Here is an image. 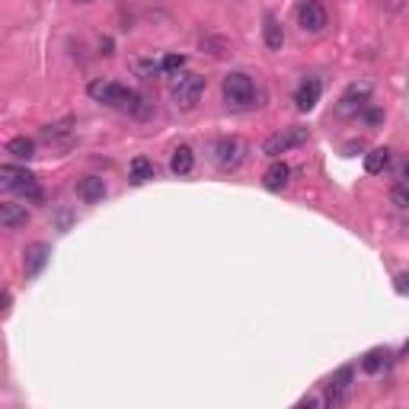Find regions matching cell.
<instances>
[{"label":"cell","mask_w":409,"mask_h":409,"mask_svg":"<svg viewBox=\"0 0 409 409\" xmlns=\"http://www.w3.org/2000/svg\"><path fill=\"white\" fill-rule=\"evenodd\" d=\"M201 93H205V77H199V74H180L173 80V87H170V96H173V103L180 106L182 112L195 109Z\"/></svg>","instance_id":"5b68a950"},{"label":"cell","mask_w":409,"mask_h":409,"mask_svg":"<svg viewBox=\"0 0 409 409\" xmlns=\"http://www.w3.org/2000/svg\"><path fill=\"white\" fill-rule=\"evenodd\" d=\"M304 141H307V128H301V125L282 128V132H275V134H269V138H265L263 153H265V157H272V160H278L282 153H288L291 147H301Z\"/></svg>","instance_id":"8992f818"},{"label":"cell","mask_w":409,"mask_h":409,"mask_svg":"<svg viewBox=\"0 0 409 409\" xmlns=\"http://www.w3.org/2000/svg\"><path fill=\"white\" fill-rule=\"evenodd\" d=\"M74 128H77V122L70 115L58 118V122H51V125L42 128V141H49V144H64V141L74 138Z\"/></svg>","instance_id":"5bb4252c"},{"label":"cell","mask_w":409,"mask_h":409,"mask_svg":"<svg viewBox=\"0 0 409 409\" xmlns=\"http://www.w3.org/2000/svg\"><path fill=\"white\" fill-rule=\"evenodd\" d=\"M320 93H323V84H320L317 77H307L304 84L298 87V93H294V103H298L301 112H310L320 103Z\"/></svg>","instance_id":"7c38bea8"},{"label":"cell","mask_w":409,"mask_h":409,"mask_svg":"<svg viewBox=\"0 0 409 409\" xmlns=\"http://www.w3.org/2000/svg\"><path fill=\"white\" fill-rule=\"evenodd\" d=\"M195 167V153L189 144H180L173 151V157H170V170H173V176H189Z\"/></svg>","instance_id":"2e32d148"},{"label":"cell","mask_w":409,"mask_h":409,"mask_svg":"<svg viewBox=\"0 0 409 409\" xmlns=\"http://www.w3.org/2000/svg\"><path fill=\"white\" fill-rule=\"evenodd\" d=\"M186 68V55H163V70H182Z\"/></svg>","instance_id":"cb8c5ba5"},{"label":"cell","mask_w":409,"mask_h":409,"mask_svg":"<svg viewBox=\"0 0 409 409\" xmlns=\"http://www.w3.org/2000/svg\"><path fill=\"white\" fill-rule=\"evenodd\" d=\"M367 93H371V87H352V90L342 96L339 112H342V115H355V112H361V109H365V103H367Z\"/></svg>","instance_id":"e0dca14e"},{"label":"cell","mask_w":409,"mask_h":409,"mask_svg":"<svg viewBox=\"0 0 409 409\" xmlns=\"http://www.w3.org/2000/svg\"><path fill=\"white\" fill-rule=\"evenodd\" d=\"M400 180L409 182V160H403V163H400Z\"/></svg>","instance_id":"4316f807"},{"label":"cell","mask_w":409,"mask_h":409,"mask_svg":"<svg viewBox=\"0 0 409 409\" xmlns=\"http://www.w3.org/2000/svg\"><path fill=\"white\" fill-rule=\"evenodd\" d=\"M390 201H394L396 208H409V182H396L390 189Z\"/></svg>","instance_id":"7402d4cb"},{"label":"cell","mask_w":409,"mask_h":409,"mask_svg":"<svg viewBox=\"0 0 409 409\" xmlns=\"http://www.w3.org/2000/svg\"><path fill=\"white\" fill-rule=\"evenodd\" d=\"M387 167H390V151H387V147H375V151H367V153H365V170H367L371 176L384 173Z\"/></svg>","instance_id":"ffe728a7"},{"label":"cell","mask_w":409,"mask_h":409,"mask_svg":"<svg viewBox=\"0 0 409 409\" xmlns=\"http://www.w3.org/2000/svg\"><path fill=\"white\" fill-rule=\"evenodd\" d=\"M263 39H265V45H269L272 51H282V45H284V29H282V23L275 20V16H265V23H263Z\"/></svg>","instance_id":"d6986e66"},{"label":"cell","mask_w":409,"mask_h":409,"mask_svg":"<svg viewBox=\"0 0 409 409\" xmlns=\"http://www.w3.org/2000/svg\"><path fill=\"white\" fill-rule=\"evenodd\" d=\"M394 367V352L390 348H371V352L361 358V371L365 375H384Z\"/></svg>","instance_id":"30bf717a"},{"label":"cell","mask_w":409,"mask_h":409,"mask_svg":"<svg viewBox=\"0 0 409 409\" xmlns=\"http://www.w3.org/2000/svg\"><path fill=\"white\" fill-rule=\"evenodd\" d=\"M74 192H77V199H80V201L93 205V201H103L106 199V182L99 180V176H84V180H77Z\"/></svg>","instance_id":"4fadbf2b"},{"label":"cell","mask_w":409,"mask_h":409,"mask_svg":"<svg viewBox=\"0 0 409 409\" xmlns=\"http://www.w3.org/2000/svg\"><path fill=\"white\" fill-rule=\"evenodd\" d=\"M365 122H367V125H381V122H384V112L371 106V109H365Z\"/></svg>","instance_id":"d4e9b609"},{"label":"cell","mask_w":409,"mask_h":409,"mask_svg":"<svg viewBox=\"0 0 409 409\" xmlns=\"http://www.w3.org/2000/svg\"><path fill=\"white\" fill-rule=\"evenodd\" d=\"M396 291H400V294H409V272L396 275Z\"/></svg>","instance_id":"484cf974"},{"label":"cell","mask_w":409,"mask_h":409,"mask_svg":"<svg viewBox=\"0 0 409 409\" xmlns=\"http://www.w3.org/2000/svg\"><path fill=\"white\" fill-rule=\"evenodd\" d=\"M221 93H224L227 109H250L253 99H256V84H253L250 74H243V70H230V74L224 77Z\"/></svg>","instance_id":"7a4b0ae2"},{"label":"cell","mask_w":409,"mask_h":409,"mask_svg":"<svg viewBox=\"0 0 409 409\" xmlns=\"http://www.w3.org/2000/svg\"><path fill=\"white\" fill-rule=\"evenodd\" d=\"M211 160L218 163V170H224V173H234V170H240L243 160H246V141L237 138V134L218 138L215 144H211Z\"/></svg>","instance_id":"277c9868"},{"label":"cell","mask_w":409,"mask_h":409,"mask_svg":"<svg viewBox=\"0 0 409 409\" xmlns=\"http://www.w3.org/2000/svg\"><path fill=\"white\" fill-rule=\"evenodd\" d=\"M51 250L49 243H32V246H26V253H23V269H26L29 278H35L39 272L45 269V263H49Z\"/></svg>","instance_id":"9c48e42d"},{"label":"cell","mask_w":409,"mask_h":409,"mask_svg":"<svg viewBox=\"0 0 409 409\" xmlns=\"http://www.w3.org/2000/svg\"><path fill=\"white\" fill-rule=\"evenodd\" d=\"M0 186L7 189V192L23 195L26 201H42V186L35 180V173H29L23 167H10V163L0 167Z\"/></svg>","instance_id":"3957f363"},{"label":"cell","mask_w":409,"mask_h":409,"mask_svg":"<svg viewBox=\"0 0 409 409\" xmlns=\"http://www.w3.org/2000/svg\"><path fill=\"white\" fill-rule=\"evenodd\" d=\"M7 153H13L16 160L35 157V141L26 138V134H20V138H10V141H7Z\"/></svg>","instance_id":"44dd1931"},{"label":"cell","mask_w":409,"mask_h":409,"mask_svg":"<svg viewBox=\"0 0 409 409\" xmlns=\"http://www.w3.org/2000/svg\"><path fill=\"white\" fill-rule=\"evenodd\" d=\"M298 23H301L304 32L317 35V32H323V29H326L329 16H326V7L320 4V0H304V4L298 7Z\"/></svg>","instance_id":"ba28073f"},{"label":"cell","mask_w":409,"mask_h":409,"mask_svg":"<svg viewBox=\"0 0 409 409\" xmlns=\"http://www.w3.org/2000/svg\"><path fill=\"white\" fill-rule=\"evenodd\" d=\"M77 4H90V0H77Z\"/></svg>","instance_id":"83f0119b"},{"label":"cell","mask_w":409,"mask_h":409,"mask_svg":"<svg viewBox=\"0 0 409 409\" xmlns=\"http://www.w3.org/2000/svg\"><path fill=\"white\" fill-rule=\"evenodd\" d=\"M153 173H157V167H153V160H147V157H134L132 163H128V180H132L134 186H144L147 180H153Z\"/></svg>","instance_id":"ac0fdd59"},{"label":"cell","mask_w":409,"mask_h":409,"mask_svg":"<svg viewBox=\"0 0 409 409\" xmlns=\"http://www.w3.org/2000/svg\"><path fill=\"white\" fill-rule=\"evenodd\" d=\"M29 224V211L26 205H16V201H4L0 205V227L4 230H16Z\"/></svg>","instance_id":"8fae6325"},{"label":"cell","mask_w":409,"mask_h":409,"mask_svg":"<svg viewBox=\"0 0 409 409\" xmlns=\"http://www.w3.org/2000/svg\"><path fill=\"white\" fill-rule=\"evenodd\" d=\"M352 377L355 371L352 367H339L333 375V381L326 384V396H323V406H342V403L348 400V394H352Z\"/></svg>","instance_id":"52a82bcc"},{"label":"cell","mask_w":409,"mask_h":409,"mask_svg":"<svg viewBox=\"0 0 409 409\" xmlns=\"http://www.w3.org/2000/svg\"><path fill=\"white\" fill-rule=\"evenodd\" d=\"M87 90H90V96L96 99V103H106V106H115V109L134 112V115H141V118L151 115V106H147L134 90H128V87H122V84H112V80H93Z\"/></svg>","instance_id":"6da1fadb"},{"label":"cell","mask_w":409,"mask_h":409,"mask_svg":"<svg viewBox=\"0 0 409 409\" xmlns=\"http://www.w3.org/2000/svg\"><path fill=\"white\" fill-rule=\"evenodd\" d=\"M288 180H291V170H288V163H282V160H275V163L263 173V186L269 189V192L284 189V186H288Z\"/></svg>","instance_id":"9a60e30c"},{"label":"cell","mask_w":409,"mask_h":409,"mask_svg":"<svg viewBox=\"0 0 409 409\" xmlns=\"http://www.w3.org/2000/svg\"><path fill=\"white\" fill-rule=\"evenodd\" d=\"M134 74H141V77L163 74V61H134Z\"/></svg>","instance_id":"603a6c76"}]
</instances>
